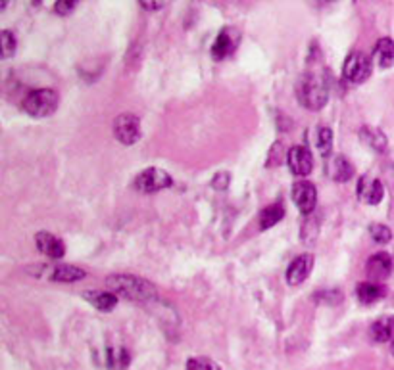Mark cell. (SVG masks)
Instances as JSON below:
<instances>
[{
	"mask_svg": "<svg viewBox=\"0 0 394 370\" xmlns=\"http://www.w3.org/2000/svg\"><path fill=\"white\" fill-rule=\"evenodd\" d=\"M106 286L116 296H122L131 301H154L158 296L156 286L152 282L135 275H112L106 278Z\"/></svg>",
	"mask_w": 394,
	"mask_h": 370,
	"instance_id": "1",
	"label": "cell"
},
{
	"mask_svg": "<svg viewBox=\"0 0 394 370\" xmlns=\"http://www.w3.org/2000/svg\"><path fill=\"white\" fill-rule=\"evenodd\" d=\"M298 100L311 111L321 110L329 100V84L319 73H306L298 84Z\"/></svg>",
	"mask_w": 394,
	"mask_h": 370,
	"instance_id": "2",
	"label": "cell"
},
{
	"mask_svg": "<svg viewBox=\"0 0 394 370\" xmlns=\"http://www.w3.org/2000/svg\"><path fill=\"white\" fill-rule=\"evenodd\" d=\"M23 111L35 117V119H43L52 115L58 108V94L52 89H37V91H31L25 96V100L21 102Z\"/></svg>",
	"mask_w": 394,
	"mask_h": 370,
	"instance_id": "3",
	"label": "cell"
},
{
	"mask_svg": "<svg viewBox=\"0 0 394 370\" xmlns=\"http://www.w3.org/2000/svg\"><path fill=\"white\" fill-rule=\"evenodd\" d=\"M171 185H173V178L169 176V173H166L164 169H158V167L144 169L142 173L135 176V183H133V186L142 194H154V192H160L164 188H169Z\"/></svg>",
	"mask_w": 394,
	"mask_h": 370,
	"instance_id": "4",
	"label": "cell"
},
{
	"mask_svg": "<svg viewBox=\"0 0 394 370\" xmlns=\"http://www.w3.org/2000/svg\"><path fill=\"white\" fill-rule=\"evenodd\" d=\"M113 137L118 142H122L125 146H131L141 139V119L133 113H122L113 119Z\"/></svg>",
	"mask_w": 394,
	"mask_h": 370,
	"instance_id": "5",
	"label": "cell"
},
{
	"mask_svg": "<svg viewBox=\"0 0 394 370\" xmlns=\"http://www.w3.org/2000/svg\"><path fill=\"white\" fill-rule=\"evenodd\" d=\"M342 75L350 83H364L371 75V58L364 52H350L342 65Z\"/></svg>",
	"mask_w": 394,
	"mask_h": 370,
	"instance_id": "6",
	"label": "cell"
},
{
	"mask_svg": "<svg viewBox=\"0 0 394 370\" xmlns=\"http://www.w3.org/2000/svg\"><path fill=\"white\" fill-rule=\"evenodd\" d=\"M292 202L304 215H310L318 204V190L308 181H298L292 186Z\"/></svg>",
	"mask_w": 394,
	"mask_h": 370,
	"instance_id": "7",
	"label": "cell"
},
{
	"mask_svg": "<svg viewBox=\"0 0 394 370\" xmlns=\"http://www.w3.org/2000/svg\"><path fill=\"white\" fill-rule=\"evenodd\" d=\"M287 163H289L292 175L306 176L310 175L311 169H314V156H311L310 150L304 148V146H292L287 152Z\"/></svg>",
	"mask_w": 394,
	"mask_h": 370,
	"instance_id": "8",
	"label": "cell"
},
{
	"mask_svg": "<svg viewBox=\"0 0 394 370\" xmlns=\"http://www.w3.org/2000/svg\"><path fill=\"white\" fill-rule=\"evenodd\" d=\"M311 268H314V255H310V253L298 255L287 268V284L289 286L302 284L306 278L310 277Z\"/></svg>",
	"mask_w": 394,
	"mask_h": 370,
	"instance_id": "9",
	"label": "cell"
},
{
	"mask_svg": "<svg viewBox=\"0 0 394 370\" xmlns=\"http://www.w3.org/2000/svg\"><path fill=\"white\" fill-rule=\"evenodd\" d=\"M237 45H239V31L231 27L221 29V33L217 35L214 47H212L214 60H226L227 56L235 52Z\"/></svg>",
	"mask_w": 394,
	"mask_h": 370,
	"instance_id": "10",
	"label": "cell"
},
{
	"mask_svg": "<svg viewBox=\"0 0 394 370\" xmlns=\"http://www.w3.org/2000/svg\"><path fill=\"white\" fill-rule=\"evenodd\" d=\"M35 244H37V250L43 255H47L48 259H62L66 255L64 242L56 238L54 234H50V232H39L35 236Z\"/></svg>",
	"mask_w": 394,
	"mask_h": 370,
	"instance_id": "11",
	"label": "cell"
},
{
	"mask_svg": "<svg viewBox=\"0 0 394 370\" xmlns=\"http://www.w3.org/2000/svg\"><path fill=\"white\" fill-rule=\"evenodd\" d=\"M385 196V188L381 185V181L377 178H369V176H362L358 181V198L364 204L377 205Z\"/></svg>",
	"mask_w": 394,
	"mask_h": 370,
	"instance_id": "12",
	"label": "cell"
},
{
	"mask_svg": "<svg viewBox=\"0 0 394 370\" xmlns=\"http://www.w3.org/2000/svg\"><path fill=\"white\" fill-rule=\"evenodd\" d=\"M327 173L335 183H348L354 176V167L344 156H335L327 163Z\"/></svg>",
	"mask_w": 394,
	"mask_h": 370,
	"instance_id": "13",
	"label": "cell"
},
{
	"mask_svg": "<svg viewBox=\"0 0 394 370\" xmlns=\"http://www.w3.org/2000/svg\"><path fill=\"white\" fill-rule=\"evenodd\" d=\"M393 270V259L388 253H375L367 261V273L373 280H385Z\"/></svg>",
	"mask_w": 394,
	"mask_h": 370,
	"instance_id": "14",
	"label": "cell"
},
{
	"mask_svg": "<svg viewBox=\"0 0 394 370\" xmlns=\"http://www.w3.org/2000/svg\"><path fill=\"white\" fill-rule=\"evenodd\" d=\"M373 58L379 67H393L394 65V41L393 38H379L373 48Z\"/></svg>",
	"mask_w": 394,
	"mask_h": 370,
	"instance_id": "15",
	"label": "cell"
},
{
	"mask_svg": "<svg viewBox=\"0 0 394 370\" xmlns=\"http://www.w3.org/2000/svg\"><path fill=\"white\" fill-rule=\"evenodd\" d=\"M83 297L91 303L93 307H96L98 311H102V313H108V311H112L113 307L118 305V296L113 294V292H85Z\"/></svg>",
	"mask_w": 394,
	"mask_h": 370,
	"instance_id": "16",
	"label": "cell"
},
{
	"mask_svg": "<svg viewBox=\"0 0 394 370\" xmlns=\"http://www.w3.org/2000/svg\"><path fill=\"white\" fill-rule=\"evenodd\" d=\"M360 140L375 152H385L386 146H388L386 135L377 127H364L360 130Z\"/></svg>",
	"mask_w": 394,
	"mask_h": 370,
	"instance_id": "17",
	"label": "cell"
},
{
	"mask_svg": "<svg viewBox=\"0 0 394 370\" xmlns=\"http://www.w3.org/2000/svg\"><path fill=\"white\" fill-rule=\"evenodd\" d=\"M369 334H371V338H373L377 343H385L388 342V340H393L394 316H381V319H377L375 323L371 324Z\"/></svg>",
	"mask_w": 394,
	"mask_h": 370,
	"instance_id": "18",
	"label": "cell"
},
{
	"mask_svg": "<svg viewBox=\"0 0 394 370\" xmlns=\"http://www.w3.org/2000/svg\"><path fill=\"white\" fill-rule=\"evenodd\" d=\"M356 296L364 305H369L385 296V288L379 286L375 282H362V284H358Z\"/></svg>",
	"mask_w": 394,
	"mask_h": 370,
	"instance_id": "19",
	"label": "cell"
},
{
	"mask_svg": "<svg viewBox=\"0 0 394 370\" xmlns=\"http://www.w3.org/2000/svg\"><path fill=\"white\" fill-rule=\"evenodd\" d=\"M83 268L76 267V265H58L54 270H52V275L50 278L54 280V282H77V280H81L85 278Z\"/></svg>",
	"mask_w": 394,
	"mask_h": 370,
	"instance_id": "20",
	"label": "cell"
},
{
	"mask_svg": "<svg viewBox=\"0 0 394 370\" xmlns=\"http://www.w3.org/2000/svg\"><path fill=\"white\" fill-rule=\"evenodd\" d=\"M131 362V357L129 353L122 349V347H110L106 351V367L110 370H123L129 367Z\"/></svg>",
	"mask_w": 394,
	"mask_h": 370,
	"instance_id": "21",
	"label": "cell"
},
{
	"mask_svg": "<svg viewBox=\"0 0 394 370\" xmlns=\"http://www.w3.org/2000/svg\"><path fill=\"white\" fill-rule=\"evenodd\" d=\"M283 217H285V209H283V205L273 204L270 207H265L260 215V231H270L272 227H275L277 222L281 221Z\"/></svg>",
	"mask_w": 394,
	"mask_h": 370,
	"instance_id": "22",
	"label": "cell"
},
{
	"mask_svg": "<svg viewBox=\"0 0 394 370\" xmlns=\"http://www.w3.org/2000/svg\"><path fill=\"white\" fill-rule=\"evenodd\" d=\"M316 146H318L319 154L323 158L331 156V150H333V130L329 127H319L318 137H316Z\"/></svg>",
	"mask_w": 394,
	"mask_h": 370,
	"instance_id": "23",
	"label": "cell"
},
{
	"mask_svg": "<svg viewBox=\"0 0 394 370\" xmlns=\"http://www.w3.org/2000/svg\"><path fill=\"white\" fill-rule=\"evenodd\" d=\"M0 47H2V58L4 60H8V58L16 54L18 41H16V35L12 31H8V29H4L2 35H0Z\"/></svg>",
	"mask_w": 394,
	"mask_h": 370,
	"instance_id": "24",
	"label": "cell"
},
{
	"mask_svg": "<svg viewBox=\"0 0 394 370\" xmlns=\"http://www.w3.org/2000/svg\"><path fill=\"white\" fill-rule=\"evenodd\" d=\"M369 236L373 238V242L377 244H388L391 238H393V232L386 224H381V222H373L369 224Z\"/></svg>",
	"mask_w": 394,
	"mask_h": 370,
	"instance_id": "25",
	"label": "cell"
},
{
	"mask_svg": "<svg viewBox=\"0 0 394 370\" xmlns=\"http://www.w3.org/2000/svg\"><path fill=\"white\" fill-rule=\"evenodd\" d=\"M187 370H221L219 365L210 361L206 357H193L187 361Z\"/></svg>",
	"mask_w": 394,
	"mask_h": 370,
	"instance_id": "26",
	"label": "cell"
},
{
	"mask_svg": "<svg viewBox=\"0 0 394 370\" xmlns=\"http://www.w3.org/2000/svg\"><path fill=\"white\" fill-rule=\"evenodd\" d=\"M283 156H285V146L283 142H275L270 150V158H267V167L279 165L283 161Z\"/></svg>",
	"mask_w": 394,
	"mask_h": 370,
	"instance_id": "27",
	"label": "cell"
},
{
	"mask_svg": "<svg viewBox=\"0 0 394 370\" xmlns=\"http://www.w3.org/2000/svg\"><path fill=\"white\" fill-rule=\"evenodd\" d=\"M231 185V175L226 173V171H221V173H216L214 178H212V188H216V190H227Z\"/></svg>",
	"mask_w": 394,
	"mask_h": 370,
	"instance_id": "28",
	"label": "cell"
},
{
	"mask_svg": "<svg viewBox=\"0 0 394 370\" xmlns=\"http://www.w3.org/2000/svg\"><path fill=\"white\" fill-rule=\"evenodd\" d=\"M77 2L79 0H56V4H54V12L60 14V16H67V14H72L74 8L77 6Z\"/></svg>",
	"mask_w": 394,
	"mask_h": 370,
	"instance_id": "29",
	"label": "cell"
},
{
	"mask_svg": "<svg viewBox=\"0 0 394 370\" xmlns=\"http://www.w3.org/2000/svg\"><path fill=\"white\" fill-rule=\"evenodd\" d=\"M321 299L331 303V305H335V303H338L342 299V296H340V292H337V290H329L325 294H321Z\"/></svg>",
	"mask_w": 394,
	"mask_h": 370,
	"instance_id": "30",
	"label": "cell"
},
{
	"mask_svg": "<svg viewBox=\"0 0 394 370\" xmlns=\"http://www.w3.org/2000/svg\"><path fill=\"white\" fill-rule=\"evenodd\" d=\"M141 4L149 10H158L164 6V0H141Z\"/></svg>",
	"mask_w": 394,
	"mask_h": 370,
	"instance_id": "31",
	"label": "cell"
},
{
	"mask_svg": "<svg viewBox=\"0 0 394 370\" xmlns=\"http://www.w3.org/2000/svg\"><path fill=\"white\" fill-rule=\"evenodd\" d=\"M6 6H8V0H2V4H0V8L4 10V8H6Z\"/></svg>",
	"mask_w": 394,
	"mask_h": 370,
	"instance_id": "32",
	"label": "cell"
},
{
	"mask_svg": "<svg viewBox=\"0 0 394 370\" xmlns=\"http://www.w3.org/2000/svg\"><path fill=\"white\" fill-rule=\"evenodd\" d=\"M391 353H393V355H394V342H393V345H391Z\"/></svg>",
	"mask_w": 394,
	"mask_h": 370,
	"instance_id": "33",
	"label": "cell"
},
{
	"mask_svg": "<svg viewBox=\"0 0 394 370\" xmlns=\"http://www.w3.org/2000/svg\"><path fill=\"white\" fill-rule=\"evenodd\" d=\"M319 2H333V0H319Z\"/></svg>",
	"mask_w": 394,
	"mask_h": 370,
	"instance_id": "34",
	"label": "cell"
}]
</instances>
